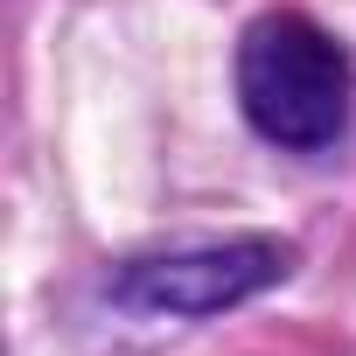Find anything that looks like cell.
Wrapping results in <instances>:
<instances>
[{
  "label": "cell",
  "mask_w": 356,
  "mask_h": 356,
  "mask_svg": "<svg viewBox=\"0 0 356 356\" xmlns=\"http://www.w3.org/2000/svg\"><path fill=\"white\" fill-rule=\"evenodd\" d=\"M238 105L259 140L286 154H321L349 133V105H356L349 49L293 8L259 15L238 35Z\"/></svg>",
  "instance_id": "6da1fadb"
},
{
  "label": "cell",
  "mask_w": 356,
  "mask_h": 356,
  "mask_svg": "<svg viewBox=\"0 0 356 356\" xmlns=\"http://www.w3.org/2000/svg\"><path fill=\"white\" fill-rule=\"evenodd\" d=\"M293 245L286 238H203V245H168V252H140L105 280V300L119 314L140 321H210L224 307L259 300L266 286H280L293 273Z\"/></svg>",
  "instance_id": "7a4b0ae2"
}]
</instances>
